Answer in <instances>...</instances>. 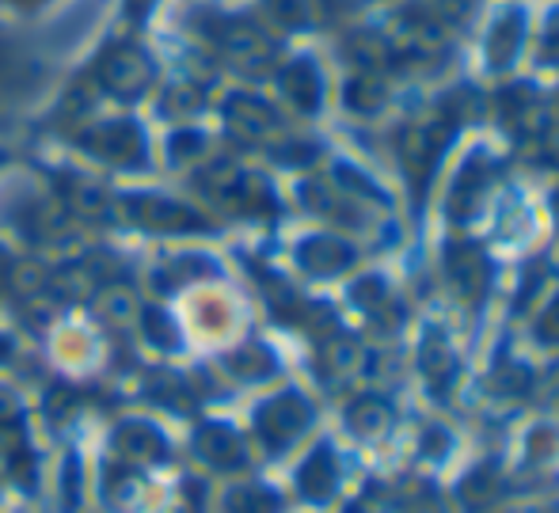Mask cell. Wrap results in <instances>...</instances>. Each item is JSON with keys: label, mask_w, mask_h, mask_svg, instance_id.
Here are the masks:
<instances>
[{"label": "cell", "mask_w": 559, "mask_h": 513, "mask_svg": "<svg viewBox=\"0 0 559 513\" xmlns=\"http://www.w3.org/2000/svg\"><path fill=\"white\" fill-rule=\"evenodd\" d=\"M210 38H214L217 53L225 61H233L236 69H248V73H259V69L274 65V38L266 35L259 23L251 20H236V15H225V20L210 23Z\"/></svg>", "instance_id": "6da1fadb"}, {"label": "cell", "mask_w": 559, "mask_h": 513, "mask_svg": "<svg viewBox=\"0 0 559 513\" xmlns=\"http://www.w3.org/2000/svg\"><path fill=\"white\" fill-rule=\"evenodd\" d=\"M153 58H148L141 46L133 43H118L104 58L96 61V81L104 92H111L118 99H138L153 88Z\"/></svg>", "instance_id": "7a4b0ae2"}, {"label": "cell", "mask_w": 559, "mask_h": 513, "mask_svg": "<svg viewBox=\"0 0 559 513\" xmlns=\"http://www.w3.org/2000/svg\"><path fill=\"white\" fill-rule=\"evenodd\" d=\"M392 58L400 61H438L449 53V27L438 15H404L396 35L389 38Z\"/></svg>", "instance_id": "3957f363"}, {"label": "cell", "mask_w": 559, "mask_h": 513, "mask_svg": "<svg viewBox=\"0 0 559 513\" xmlns=\"http://www.w3.org/2000/svg\"><path fill=\"white\" fill-rule=\"evenodd\" d=\"M81 145L92 156H99V160L118 164V168H133L145 156V133H141L138 122L115 118V122H96L92 130H84Z\"/></svg>", "instance_id": "277c9868"}, {"label": "cell", "mask_w": 559, "mask_h": 513, "mask_svg": "<svg viewBox=\"0 0 559 513\" xmlns=\"http://www.w3.org/2000/svg\"><path fill=\"white\" fill-rule=\"evenodd\" d=\"M118 210L126 213V220L153 228V232H199V228H206V220L194 210H187L183 202L156 199V194H130L118 202Z\"/></svg>", "instance_id": "5b68a950"}, {"label": "cell", "mask_w": 559, "mask_h": 513, "mask_svg": "<svg viewBox=\"0 0 559 513\" xmlns=\"http://www.w3.org/2000/svg\"><path fill=\"white\" fill-rule=\"evenodd\" d=\"M225 126L233 138L248 141V145H266L282 133V122L274 115L271 103L259 96H233L225 103Z\"/></svg>", "instance_id": "8992f818"}, {"label": "cell", "mask_w": 559, "mask_h": 513, "mask_svg": "<svg viewBox=\"0 0 559 513\" xmlns=\"http://www.w3.org/2000/svg\"><path fill=\"white\" fill-rule=\"evenodd\" d=\"M278 92L294 110L317 115L320 103H324V76H320V69L309 58H297L278 69Z\"/></svg>", "instance_id": "52a82bcc"}, {"label": "cell", "mask_w": 559, "mask_h": 513, "mask_svg": "<svg viewBox=\"0 0 559 513\" xmlns=\"http://www.w3.org/2000/svg\"><path fill=\"white\" fill-rule=\"evenodd\" d=\"M309 418H312V410L297 392H282V396H274L271 404L259 410V430H263V438L274 441V445H286V441H294L297 433L305 430Z\"/></svg>", "instance_id": "ba28073f"}, {"label": "cell", "mask_w": 559, "mask_h": 513, "mask_svg": "<svg viewBox=\"0 0 559 513\" xmlns=\"http://www.w3.org/2000/svg\"><path fill=\"white\" fill-rule=\"evenodd\" d=\"M438 148H442V130L427 122H412L400 130V156H404V168L412 179L427 183V176L438 164Z\"/></svg>", "instance_id": "9c48e42d"}, {"label": "cell", "mask_w": 559, "mask_h": 513, "mask_svg": "<svg viewBox=\"0 0 559 513\" xmlns=\"http://www.w3.org/2000/svg\"><path fill=\"white\" fill-rule=\"evenodd\" d=\"M522 38H525V15L518 8H507L499 20L491 23L487 31V43H484V53H487V65L491 69H510L522 50Z\"/></svg>", "instance_id": "30bf717a"}, {"label": "cell", "mask_w": 559, "mask_h": 513, "mask_svg": "<svg viewBox=\"0 0 559 513\" xmlns=\"http://www.w3.org/2000/svg\"><path fill=\"white\" fill-rule=\"evenodd\" d=\"M115 453L122 456L126 464H153L164 456V438L156 426L148 422H122L111 438Z\"/></svg>", "instance_id": "8fae6325"}, {"label": "cell", "mask_w": 559, "mask_h": 513, "mask_svg": "<svg viewBox=\"0 0 559 513\" xmlns=\"http://www.w3.org/2000/svg\"><path fill=\"white\" fill-rule=\"evenodd\" d=\"M297 259H301V266L312 274H338L354 263V248L335 240V236H312V240L301 243Z\"/></svg>", "instance_id": "7c38bea8"}, {"label": "cell", "mask_w": 559, "mask_h": 513, "mask_svg": "<svg viewBox=\"0 0 559 513\" xmlns=\"http://www.w3.org/2000/svg\"><path fill=\"white\" fill-rule=\"evenodd\" d=\"M194 449L206 464L214 468H240L243 464V449L240 438H236L228 426H202L199 438H194Z\"/></svg>", "instance_id": "4fadbf2b"}, {"label": "cell", "mask_w": 559, "mask_h": 513, "mask_svg": "<svg viewBox=\"0 0 559 513\" xmlns=\"http://www.w3.org/2000/svg\"><path fill=\"white\" fill-rule=\"evenodd\" d=\"M61 199L73 213H84V217H111L115 213V202L107 199V191L99 183L84 176H66L61 179Z\"/></svg>", "instance_id": "5bb4252c"}, {"label": "cell", "mask_w": 559, "mask_h": 513, "mask_svg": "<svg viewBox=\"0 0 559 513\" xmlns=\"http://www.w3.org/2000/svg\"><path fill=\"white\" fill-rule=\"evenodd\" d=\"M384 103H389V84H384L381 73L358 69V73L346 81V107L350 110H358V115H377Z\"/></svg>", "instance_id": "9a60e30c"}, {"label": "cell", "mask_w": 559, "mask_h": 513, "mask_svg": "<svg viewBox=\"0 0 559 513\" xmlns=\"http://www.w3.org/2000/svg\"><path fill=\"white\" fill-rule=\"evenodd\" d=\"M50 289L58 297H69V301H84V297H96L99 274L88 263H69L66 271L50 274Z\"/></svg>", "instance_id": "2e32d148"}, {"label": "cell", "mask_w": 559, "mask_h": 513, "mask_svg": "<svg viewBox=\"0 0 559 513\" xmlns=\"http://www.w3.org/2000/svg\"><path fill=\"white\" fill-rule=\"evenodd\" d=\"M449 274H453V282L464 289V297H479L487 286V266H484V255L472 248H461L449 255Z\"/></svg>", "instance_id": "e0dca14e"}, {"label": "cell", "mask_w": 559, "mask_h": 513, "mask_svg": "<svg viewBox=\"0 0 559 513\" xmlns=\"http://www.w3.org/2000/svg\"><path fill=\"white\" fill-rule=\"evenodd\" d=\"M96 308L107 323H115V327H126V323H133L141 315L138 297H133V289H126V286H104L96 294Z\"/></svg>", "instance_id": "ac0fdd59"}, {"label": "cell", "mask_w": 559, "mask_h": 513, "mask_svg": "<svg viewBox=\"0 0 559 513\" xmlns=\"http://www.w3.org/2000/svg\"><path fill=\"white\" fill-rule=\"evenodd\" d=\"M228 366L236 369L240 377H248V381H255V377H266L274 369L271 354L259 350V346H243V350H236L233 358H228Z\"/></svg>", "instance_id": "d6986e66"}, {"label": "cell", "mask_w": 559, "mask_h": 513, "mask_svg": "<svg viewBox=\"0 0 559 513\" xmlns=\"http://www.w3.org/2000/svg\"><path fill=\"white\" fill-rule=\"evenodd\" d=\"M199 107H202V88H199V84L179 81V84H171V88L164 92V110H168V115H194Z\"/></svg>", "instance_id": "ffe728a7"}, {"label": "cell", "mask_w": 559, "mask_h": 513, "mask_svg": "<svg viewBox=\"0 0 559 513\" xmlns=\"http://www.w3.org/2000/svg\"><path fill=\"white\" fill-rule=\"evenodd\" d=\"M537 61L548 69L559 65V8L548 12V20L540 23V35H537Z\"/></svg>", "instance_id": "44dd1931"}, {"label": "cell", "mask_w": 559, "mask_h": 513, "mask_svg": "<svg viewBox=\"0 0 559 513\" xmlns=\"http://www.w3.org/2000/svg\"><path fill=\"white\" fill-rule=\"evenodd\" d=\"M274 499L259 487H240V491L228 494V513H271Z\"/></svg>", "instance_id": "7402d4cb"}, {"label": "cell", "mask_w": 559, "mask_h": 513, "mask_svg": "<svg viewBox=\"0 0 559 513\" xmlns=\"http://www.w3.org/2000/svg\"><path fill=\"white\" fill-rule=\"evenodd\" d=\"M12 282H15V289L35 297V294H43V289H50V271H46L43 263H20L12 271Z\"/></svg>", "instance_id": "603a6c76"}, {"label": "cell", "mask_w": 559, "mask_h": 513, "mask_svg": "<svg viewBox=\"0 0 559 513\" xmlns=\"http://www.w3.org/2000/svg\"><path fill=\"white\" fill-rule=\"evenodd\" d=\"M301 476H305V491L317 494V499H324L328 487H332V479H328V476H332V472H328V456H324V453H317L309 464H305Z\"/></svg>", "instance_id": "cb8c5ba5"}, {"label": "cell", "mask_w": 559, "mask_h": 513, "mask_svg": "<svg viewBox=\"0 0 559 513\" xmlns=\"http://www.w3.org/2000/svg\"><path fill=\"white\" fill-rule=\"evenodd\" d=\"M384 418H389V410H384V404H377V399H361V404L350 410V422L358 426V430H377V426H384Z\"/></svg>", "instance_id": "d4e9b609"}, {"label": "cell", "mask_w": 559, "mask_h": 513, "mask_svg": "<svg viewBox=\"0 0 559 513\" xmlns=\"http://www.w3.org/2000/svg\"><path fill=\"white\" fill-rule=\"evenodd\" d=\"M202 148H206V141H202L199 133H176V138H171V156H176V160H191Z\"/></svg>", "instance_id": "484cf974"}, {"label": "cell", "mask_w": 559, "mask_h": 513, "mask_svg": "<svg viewBox=\"0 0 559 513\" xmlns=\"http://www.w3.org/2000/svg\"><path fill=\"white\" fill-rule=\"evenodd\" d=\"M145 320H148V335H153V338L160 335V343H164V346H171V343H176V331H171L168 315H160V312H148Z\"/></svg>", "instance_id": "4316f807"}, {"label": "cell", "mask_w": 559, "mask_h": 513, "mask_svg": "<svg viewBox=\"0 0 559 513\" xmlns=\"http://www.w3.org/2000/svg\"><path fill=\"white\" fill-rule=\"evenodd\" d=\"M15 415H20V404H15V396L8 389H0V430H4V426H12Z\"/></svg>", "instance_id": "83f0119b"}, {"label": "cell", "mask_w": 559, "mask_h": 513, "mask_svg": "<svg viewBox=\"0 0 559 513\" xmlns=\"http://www.w3.org/2000/svg\"><path fill=\"white\" fill-rule=\"evenodd\" d=\"M153 8H156V0H126V12H130L133 23L148 20V12H153Z\"/></svg>", "instance_id": "f1b7e54d"}, {"label": "cell", "mask_w": 559, "mask_h": 513, "mask_svg": "<svg viewBox=\"0 0 559 513\" xmlns=\"http://www.w3.org/2000/svg\"><path fill=\"white\" fill-rule=\"evenodd\" d=\"M540 327H545V335H552V338H559V305L552 308V312L545 315V323H540Z\"/></svg>", "instance_id": "f546056e"}, {"label": "cell", "mask_w": 559, "mask_h": 513, "mask_svg": "<svg viewBox=\"0 0 559 513\" xmlns=\"http://www.w3.org/2000/svg\"><path fill=\"white\" fill-rule=\"evenodd\" d=\"M168 513H202V510H199V502H194V499L187 502V491H183V499H179L176 506H171Z\"/></svg>", "instance_id": "4dcf8cb0"}, {"label": "cell", "mask_w": 559, "mask_h": 513, "mask_svg": "<svg viewBox=\"0 0 559 513\" xmlns=\"http://www.w3.org/2000/svg\"><path fill=\"white\" fill-rule=\"evenodd\" d=\"M335 4H343V8H366V4H373V0H335Z\"/></svg>", "instance_id": "1f68e13d"}, {"label": "cell", "mask_w": 559, "mask_h": 513, "mask_svg": "<svg viewBox=\"0 0 559 513\" xmlns=\"http://www.w3.org/2000/svg\"><path fill=\"white\" fill-rule=\"evenodd\" d=\"M23 4H38V0H23Z\"/></svg>", "instance_id": "d6a6232c"}]
</instances>
